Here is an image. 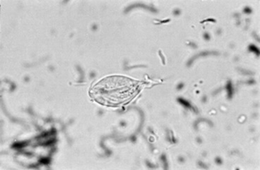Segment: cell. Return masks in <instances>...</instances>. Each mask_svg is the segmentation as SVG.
<instances>
[{
  "label": "cell",
  "mask_w": 260,
  "mask_h": 170,
  "mask_svg": "<svg viewBox=\"0 0 260 170\" xmlns=\"http://www.w3.org/2000/svg\"><path fill=\"white\" fill-rule=\"evenodd\" d=\"M143 82L127 77L113 75L100 80L89 89L91 99L106 106H117L126 104L136 97L142 89Z\"/></svg>",
  "instance_id": "cell-1"
}]
</instances>
